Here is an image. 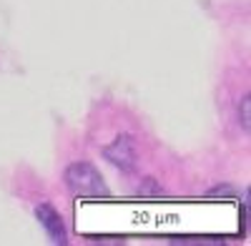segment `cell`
I'll use <instances>...</instances> for the list:
<instances>
[{"label":"cell","mask_w":251,"mask_h":246,"mask_svg":"<svg viewBox=\"0 0 251 246\" xmlns=\"http://www.w3.org/2000/svg\"><path fill=\"white\" fill-rule=\"evenodd\" d=\"M66 186L73 196L78 198H103L108 196V186L103 176L98 173L96 166L86 161H78V163H71L66 169Z\"/></svg>","instance_id":"6da1fadb"},{"label":"cell","mask_w":251,"mask_h":246,"mask_svg":"<svg viewBox=\"0 0 251 246\" xmlns=\"http://www.w3.org/2000/svg\"><path fill=\"white\" fill-rule=\"evenodd\" d=\"M103 156H106L116 169L121 171H133L136 169V161H138V151H136V141L131 136H118L111 146L103 148Z\"/></svg>","instance_id":"7a4b0ae2"},{"label":"cell","mask_w":251,"mask_h":246,"mask_svg":"<svg viewBox=\"0 0 251 246\" xmlns=\"http://www.w3.org/2000/svg\"><path fill=\"white\" fill-rule=\"evenodd\" d=\"M35 216H38L40 226L46 229V234L50 236L53 244H66V226H63V219L50 203H40V206L35 209Z\"/></svg>","instance_id":"3957f363"},{"label":"cell","mask_w":251,"mask_h":246,"mask_svg":"<svg viewBox=\"0 0 251 246\" xmlns=\"http://www.w3.org/2000/svg\"><path fill=\"white\" fill-rule=\"evenodd\" d=\"M239 123H241V128L249 133V128H251V98H249V96L241 98V106H239Z\"/></svg>","instance_id":"277c9868"},{"label":"cell","mask_w":251,"mask_h":246,"mask_svg":"<svg viewBox=\"0 0 251 246\" xmlns=\"http://www.w3.org/2000/svg\"><path fill=\"white\" fill-rule=\"evenodd\" d=\"M138 194H141V196H158V194H161V186H158L153 178H143Z\"/></svg>","instance_id":"5b68a950"}]
</instances>
